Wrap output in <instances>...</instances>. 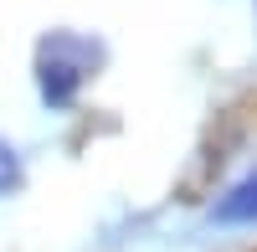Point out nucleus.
Listing matches in <instances>:
<instances>
[{
	"instance_id": "obj_1",
	"label": "nucleus",
	"mask_w": 257,
	"mask_h": 252,
	"mask_svg": "<svg viewBox=\"0 0 257 252\" xmlns=\"http://www.w3.org/2000/svg\"><path fill=\"white\" fill-rule=\"evenodd\" d=\"M93 62H98V47L88 36H72V31L41 36V47H36V93H41V103L47 108H67L82 93Z\"/></svg>"
},
{
	"instance_id": "obj_2",
	"label": "nucleus",
	"mask_w": 257,
	"mask_h": 252,
	"mask_svg": "<svg viewBox=\"0 0 257 252\" xmlns=\"http://www.w3.org/2000/svg\"><path fill=\"white\" fill-rule=\"evenodd\" d=\"M211 221H221V226H247V221H257V170H247L237 185H226V191L216 196Z\"/></svg>"
},
{
	"instance_id": "obj_3",
	"label": "nucleus",
	"mask_w": 257,
	"mask_h": 252,
	"mask_svg": "<svg viewBox=\"0 0 257 252\" xmlns=\"http://www.w3.org/2000/svg\"><path fill=\"white\" fill-rule=\"evenodd\" d=\"M21 175H26V165H21V150H16L6 134H0V201L21 191Z\"/></svg>"
}]
</instances>
